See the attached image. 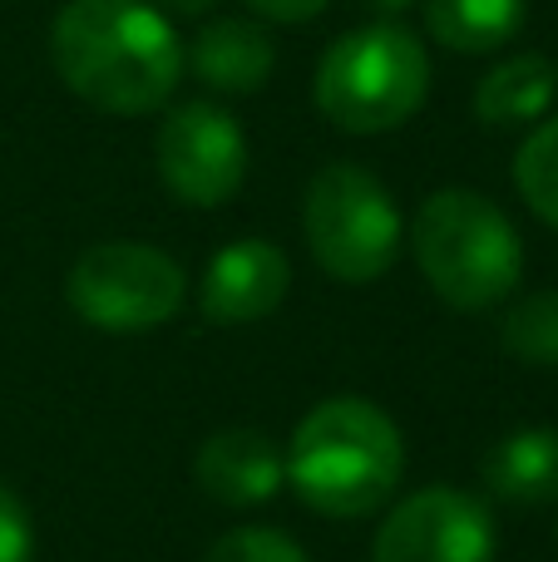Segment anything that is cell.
Here are the masks:
<instances>
[{"mask_svg":"<svg viewBox=\"0 0 558 562\" xmlns=\"http://www.w3.org/2000/svg\"><path fill=\"white\" fill-rule=\"evenodd\" d=\"M203 562H306V553L277 528H237V533L217 538Z\"/></svg>","mask_w":558,"mask_h":562,"instance_id":"17","label":"cell"},{"mask_svg":"<svg viewBox=\"0 0 558 562\" xmlns=\"http://www.w3.org/2000/svg\"><path fill=\"white\" fill-rule=\"evenodd\" d=\"M431 94V49L395 20L346 30L316 59L312 99L342 134H391Z\"/></svg>","mask_w":558,"mask_h":562,"instance_id":"4","label":"cell"},{"mask_svg":"<svg viewBox=\"0 0 558 562\" xmlns=\"http://www.w3.org/2000/svg\"><path fill=\"white\" fill-rule=\"evenodd\" d=\"M514 188L539 223L558 227V114L544 119L514 154Z\"/></svg>","mask_w":558,"mask_h":562,"instance_id":"15","label":"cell"},{"mask_svg":"<svg viewBox=\"0 0 558 562\" xmlns=\"http://www.w3.org/2000/svg\"><path fill=\"white\" fill-rule=\"evenodd\" d=\"M158 178L188 207H223L247 178V134L223 104H178L154 138Z\"/></svg>","mask_w":558,"mask_h":562,"instance_id":"7","label":"cell"},{"mask_svg":"<svg viewBox=\"0 0 558 562\" xmlns=\"http://www.w3.org/2000/svg\"><path fill=\"white\" fill-rule=\"evenodd\" d=\"M558 94V65L549 55H510L494 65L475 89V114L494 128L510 124H534L554 109Z\"/></svg>","mask_w":558,"mask_h":562,"instance_id":"13","label":"cell"},{"mask_svg":"<svg viewBox=\"0 0 558 562\" xmlns=\"http://www.w3.org/2000/svg\"><path fill=\"white\" fill-rule=\"evenodd\" d=\"M500 340L524 366L558 370V291H534L520 306H510Z\"/></svg>","mask_w":558,"mask_h":562,"instance_id":"16","label":"cell"},{"mask_svg":"<svg viewBox=\"0 0 558 562\" xmlns=\"http://www.w3.org/2000/svg\"><path fill=\"white\" fill-rule=\"evenodd\" d=\"M529 20L524 0H425V30L455 55H494Z\"/></svg>","mask_w":558,"mask_h":562,"instance_id":"14","label":"cell"},{"mask_svg":"<svg viewBox=\"0 0 558 562\" xmlns=\"http://www.w3.org/2000/svg\"><path fill=\"white\" fill-rule=\"evenodd\" d=\"M193 479L217 504L253 508V504H267L287 484V454L263 429H217L198 449Z\"/></svg>","mask_w":558,"mask_h":562,"instance_id":"10","label":"cell"},{"mask_svg":"<svg viewBox=\"0 0 558 562\" xmlns=\"http://www.w3.org/2000/svg\"><path fill=\"white\" fill-rule=\"evenodd\" d=\"M371 562H494L490 508L450 484L421 488L391 508Z\"/></svg>","mask_w":558,"mask_h":562,"instance_id":"8","label":"cell"},{"mask_svg":"<svg viewBox=\"0 0 558 562\" xmlns=\"http://www.w3.org/2000/svg\"><path fill=\"white\" fill-rule=\"evenodd\" d=\"M183 65L217 94H257L272 79L277 45L257 20H208L183 49Z\"/></svg>","mask_w":558,"mask_h":562,"instance_id":"11","label":"cell"},{"mask_svg":"<svg viewBox=\"0 0 558 562\" xmlns=\"http://www.w3.org/2000/svg\"><path fill=\"white\" fill-rule=\"evenodd\" d=\"M49 65L89 109L138 119L174 99L183 45L148 0H65L49 25Z\"/></svg>","mask_w":558,"mask_h":562,"instance_id":"1","label":"cell"},{"mask_svg":"<svg viewBox=\"0 0 558 562\" xmlns=\"http://www.w3.org/2000/svg\"><path fill=\"white\" fill-rule=\"evenodd\" d=\"M287 286H292V262L282 247L267 237H237L213 252L198 286V306L217 326H247V321L272 316Z\"/></svg>","mask_w":558,"mask_h":562,"instance_id":"9","label":"cell"},{"mask_svg":"<svg viewBox=\"0 0 558 562\" xmlns=\"http://www.w3.org/2000/svg\"><path fill=\"white\" fill-rule=\"evenodd\" d=\"M65 296L79 321L109 336H138L178 316L188 277L164 247L148 243H99L69 267Z\"/></svg>","mask_w":558,"mask_h":562,"instance_id":"6","label":"cell"},{"mask_svg":"<svg viewBox=\"0 0 558 562\" xmlns=\"http://www.w3.org/2000/svg\"><path fill=\"white\" fill-rule=\"evenodd\" d=\"M361 5H371L376 15H386V20H391V15H401L405 5H415V0H361Z\"/></svg>","mask_w":558,"mask_h":562,"instance_id":"21","label":"cell"},{"mask_svg":"<svg viewBox=\"0 0 558 562\" xmlns=\"http://www.w3.org/2000/svg\"><path fill=\"white\" fill-rule=\"evenodd\" d=\"M484 484L504 504H549L558 498V429H514L484 454Z\"/></svg>","mask_w":558,"mask_h":562,"instance_id":"12","label":"cell"},{"mask_svg":"<svg viewBox=\"0 0 558 562\" xmlns=\"http://www.w3.org/2000/svg\"><path fill=\"white\" fill-rule=\"evenodd\" d=\"M35 558V518L10 484H0V562Z\"/></svg>","mask_w":558,"mask_h":562,"instance_id":"18","label":"cell"},{"mask_svg":"<svg viewBox=\"0 0 558 562\" xmlns=\"http://www.w3.org/2000/svg\"><path fill=\"white\" fill-rule=\"evenodd\" d=\"M411 252L425 286L455 311H490L524 277V243L504 207L475 188H440L411 223Z\"/></svg>","mask_w":558,"mask_h":562,"instance_id":"3","label":"cell"},{"mask_svg":"<svg viewBox=\"0 0 558 562\" xmlns=\"http://www.w3.org/2000/svg\"><path fill=\"white\" fill-rule=\"evenodd\" d=\"M405 474V439L381 405L336 395L306 409L287 445V484L326 518H366L395 494Z\"/></svg>","mask_w":558,"mask_h":562,"instance_id":"2","label":"cell"},{"mask_svg":"<svg viewBox=\"0 0 558 562\" xmlns=\"http://www.w3.org/2000/svg\"><path fill=\"white\" fill-rule=\"evenodd\" d=\"M302 233L316 267L346 286L381 281L405 243L401 207L381 178L361 164H332L306 183Z\"/></svg>","mask_w":558,"mask_h":562,"instance_id":"5","label":"cell"},{"mask_svg":"<svg viewBox=\"0 0 558 562\" xmlns=\"http://www.w3.org/2000/svg\"><path fill=\"white\" fill-rule=\"evenodd\" d=\"M247 5L263 20H277V25H306V20H316L332 0H247Z\"/></svg>","mask_w":558,"mask_h":562,"instance_id":"19","label":"cell"},{"mask_svg":"<svg viewBox=\"0 0 558 562\" xmlns=\"http://www.w3.org/2000/svg\"><path fill=\"white\" fill-rule=\"evenodd\" d=\"M148 5L168 10V15H203V10H213L217 0H148Z\"/></svg>","mask_w":558,"mask_h":562,"instance_id":"20","label":"cell"}]
</instances>
